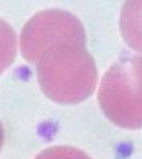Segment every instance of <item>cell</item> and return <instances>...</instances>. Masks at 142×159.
I'll return each mask as SVG.
<instances>
[{
  "label": "cell",
  "instance_id": "5b68a950",
  "mask_svg": "<svg viewBox=\"0 0 142 159\" xmlns=\"http://www.w3.org/2000/svg\"><path fill=\"white\" fill-rule=\"evenodd\" d=\"M17 47L15 32L6 21L0 19V75L14 62Z\"/></svg>",
  "mask_w": 142,
  "mask_h": 159
},
{
  "label": "cell",
  "instance_id": "6da1fadb",
  "mask_svg": "<svg viewBox=\"0 0 142 159\" xmlns=\"http://www.w3.org/2000/svg\"><path fill=\"white\" fill-rule=\"evenodd\" d=\"M40 88L50 100L75 104L91 95L98 73L86 46L65 43L49 49L37 62Z\"/></svg>",
  "mask_w": 142,
  "mask_h": 159
},
{
  "label": "cell",
  "instance_id": "8992f818",
  "mask_svg": "<svg viewBox=\"0 0 142 159\" xmlns=\"http://www.w3.org/2000/svg\"><path fill=\"white\" fill-rule=\"evenodd\" d=\"M35 159H91L84 152L71 146H53L45 149Z\"/></svg>",
  "mask_w": 142,
  "mask_h": 159
},
{
  "label": "cell",
  "instance_id": "3957f363",
  "mask_svg": "<svg viewBox=\"0 0 142 159\" xmlns=\"http://www.w3.org/2000/svg\"><path fill=\"white\" fill-rule=\"evenodd\" d=\"M65 43L86 46L85 28L75 15L58 9L35 14L24 25L20 37L22 55L34 64L49 49Z\"/></svg>",
  "mask_w": 142,
  "mask_h": 159
},
{
  "label": "cell",
  "instance_id": "52a82bcc",
  "mask_svg": "<svg viewBox=\"0 0 142 159\" xmlns=\"http://www.w3.org/2000/svg\"><path fill=\"white\" fill-rule=\"evenodd\" d=\"M2 144H3V128H2V125L0 122V149L2 147Z\"/></svg>",
  "mask_w": 142,
  "mask_h": 159
},
{
  "label": "cell",
  "instance_id": "277c9868",
  "mask_svg": "<svg viewBox=\"0 0 142 159\" xmlns=\"http://www.w3.org/2000/svg\"><path fill=\"white\" fill-rule=\"evenodd\" d=\"M121 30L129 47L142 53V0L125 2L121 14Z\"/></svg>",
  "mask_w": 142,
  "mask_h": 159
},
{
  "label": "cell",
  "instance_id": "7a4b0ae2",
  "mask_svg": "<svg viewBox=\"0 0 142 159\" xmlns=\"http://www.w3.org/2000/svg\"><path fill=\"white\" fill-rule=\"evenodd\" d=\"M98 100L116 126L142 128V57L126 55L112 65L101 80Z\"/></svg>",
  "mask_w": 142,
  "mask_h": 159
}]
</instances>
